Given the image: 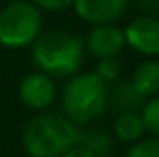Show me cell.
I'll use <instances>...</instances> for the list:
<instances>
[{
    "instance_id": "obj_1",
    "label": "cell",
    "mask_w": 159,
    "mask_h": 157,
    "mask_svg": "<svg viewBox=\"0 0 159 157\" xmlns=\"http://www.w3.org/2000/svg\"><path fill=\"white\" fill-rule=\"evenodd\" d=\"M32 59L39 72L50 78H70L83 65L85 41L61 30L44 32L32 44Z\"/></svg>"
},
{
    "instance_id": "obj_2",
    "label": "cell",
    "mask_w": 159,
    "mask_h": 157,
    "mask_svg": "<svg viewBox=\"0 0 159 157\" xmlns=\"http://www.w3.org/2000/svg\"><path fill=\"white\" fill-rule=\"evenodd\" d=\"M81 129L61 115H39L22 131V148L30 157H63L80 144Z\"/></svg>"
},
{
    "instance_id": "obj_3",
    "label": "cell",
    "mask_w": 159,
    "mask_h": 157,
    "mask_svg": "<svg viewBox=\"0 0 159 157\" xmlns=\"http://www.w3.org/2000/svg\"><path fill=\"white\" fill-rule=\"evenodd\" d=\"M107 85L94 72H78L70 76L61 92L65 117L74 124H91L107 109Z\"/></svg>"
},
{
    "instance_id": "obj_4",
    "label": "cell",
    "mask_w": 159,
    "mask_h": 157,
    "mask_svg": "<svg viewBox=\"0 0 159 157\" xmlns=\"http://www.w3.org/2000/svg\"><path fill=\"white\" fill-rule=\"evenodd\" d=\"M43 34V13L28 0H15L0 9V44L6 48L32 46Z\"/></svg>"
},
{
    "instance_id": "obj_5",
    "label": "cell",
    "mask_w": 159,
    "mask_h": 157,
    "mask_svg": "<svg viewBox=\"0 0 159 157\" xmlns=\"http://www.w3.org/2000/svg\"><path fill=\"white\" fill-rule=\"evenodd\" d=\"M126 46L135 52L159 57V17L154 15H139L131 19V22L124 28Z\"/></svg>"
},
{
    "instance_id": "obj_6",
    "label": "cell",
    "mask_w": 159,
    "mask_h": 157,
    "mask_svg": "<svg viewBox=\"0 0 159 157\" xmlns=\"http://www.w3.org/2000/svg\"><path fill=\"white\" fill-rule=\"evenodd\" d=\"M83 41H85V52L96 59L117 57L126 46L124 28L117 26V22L93 26Z\"/></svg>"
},
{
    "instance_id": "obj_7",
    "label": "cell",
    "mask_w": 159,
    "mask_h": 157,
    "mask_svg": "<svg viewBox=\"0 0 159 157\" xmlns=\"http://www.w3.org/2000/svg\"><path fill=\"white\" fill-rule=\"evenodd\" d=\"M129 0H74L72 7L80 19L91 26L115 24L126 15Z\"/></svg>"
},
{
    "instance_id": "obj_8",
    "label": "cell",
    "mask_w": 159,
    "mask_h": 157,
    "mask_svg": "<svg viewBox=\"0 0 159 157\" xmlns=\"http://www.w3.org/2000/svg\"><path fill=\"white\" fill-rule=\"evenodd\" d=\"M56 96H57V89H56L54 79L43 72L28 74L26 78H22L19 85L20 102L28 109H34V111H43L50 107L56 102Z\"/></svg>"
},
{
    "instance_id": "obj_9",
    "label": "cell",
    "mask_w": 159,
    "mask_h": 157,
    "mask_svg": "<svg viewBox=\"0 0 159 157\" xmlns=\"http://www.w3.org/2000/svg\"><path fill=\"white\" fill-rule=\"evenodd\" d=\"M144 96L135 89L131 79H117L107 94V104L117 113H128V111H139L144 105Z\"/></svg>"
},
{
    "instance_id": "obj_10",
    "label": "cell",
    "mask_w": 159,
    "mask_h": 157,
    "mask_svg": "<svg viewBox=\"0 0 159 157\" xmlns=\"http://www.w3.org/2000/svg\"><path fill=\"white\" fill-rule=\"evenodd\" d=\"M131 83L144 98H154L159 94V59H144L137 65L131 74Z\"/></svg>"
},
{
    "instance_id": "obj_11",
    "label": "cell",
    "mask_w": 159,
    "mask_h": 157,
    "mask_svg": "<svg viewBox=\"0 0 159 157\" xmlns=\"http://www.w3.org/2000/svg\"><path fill=\"white\" fill-rule=\"evenodd\" d=\"M117 139L122 142H137L141 139H144L146 135V126L143 115L139 111H128V113H119V117L115 120V128H113Z\"/></svg>"
},
{
    "instance_id": "obj_12",
    "label": "cell",
    "mask_w": 159,
    "mask_h": 157,
    "mask_svg": "<svg viewBox=\"0 0 159 157\" xmlns=\"http://www.w3.org/2000/svg\"><path fill=\"white\" fill-rule=\"evenodd\" d=\"M80 146L89 150L93 155L96 157H107L113 150V137L106 129H89L81 131Z\"/></svg>"
},
{
    "instance_id": "obj_13",
    "label": "cell",
    "mask_w": 159,
    "mask_h": 157,
    "mask_svg": "<svg viewBox=\"0 0 159 157\" xmlns=\"http://www.w3.org/2000/svg\"><path fill=\"white\" fill-rule=\"evenodd\" d=\"M141 115L146 126V133L154 139H159V94L144 102Z\"/></svg>"
},
{
    "instance_id": "obj_14",
    "label": "cell",
    "mask_w": 159,
    "mask_h": 157,
    "mask_svg": "<svg viewBox=\"0 0 159 157\" xmlns=\"http://www.w3.org/2000/svg\"><path fill=\"white\" fill-rule=\"evenodd\" d=\"M98 78L102 79L107 87L113 85L120 76V65L115 57H107V59H98L96 61V67L93 70Z\"/></svg>"
},
{
    "instance_id": "obj_15",
    "label": "cell",
    "mask_w": 159,
    "mask_h": 157,
    "mask_svg": "<svg viewBox=\"0 0 159 157\" xmlns=\"http://www.w3.org/2000/svg\"><path fill=\"white\" fill-rule=\"evenodd\" d=\"M126 157H159V139L146 137L131 144Z\"/></svg>"
},
{
    "instance_id": "obj_16",
    "label": "cell",
    "mask_w": 159,
    "mask_h": 157,
    "mask_svg": "<svg viewBox=\"0 0 159 157\" xmlns=\"http://www.w3.org/2000/svg\"><path fill=\"white\" fill-rule=\"evenodd\" d=\"M39 9H46V11H61L72 6L74 0H32Z\"/></svg>"
},
{
    "instance_id": "obj_17",
    "label": "cell",
    "mask_w": 159,
    "mask_h": 157,
    "mask_svg": "<svg viewBox=\"0 0 159 157\" xmlns=\"http://www.w3.org/2000/svg\"><path fill=\"white\" fill-rule=\"evenodd\" d=\"M63 157H96V155H93V154H91L89 150H85L83 146L76 144L74 148H70V150H69V152H67Z\"/></svg>"
}]
</instances>
